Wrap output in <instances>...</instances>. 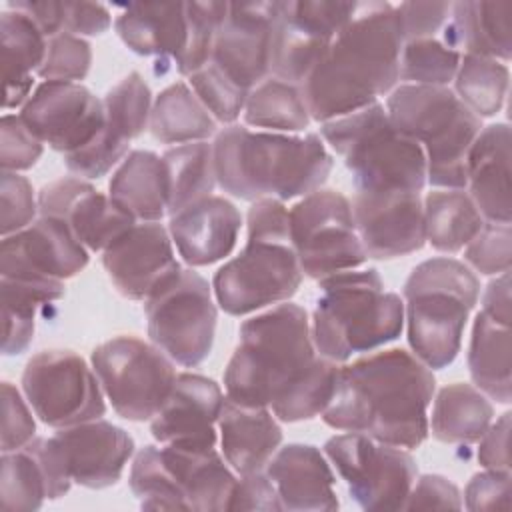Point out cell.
I'll return each instance as SVG.
<instances>
[{
  "instance_id": "6da1fadb",
  "label": "cell",
  "mask_w": 512,
  "mask_h": 512,
  "mask_svg": "<svg viewBox=\"0 0 512 512\" xmlns=\"http://www.w3.org/2000/svg\"><path fill=\"white\" fill-rule=\"evenodd\" d=\"M338 372V362L318 354L308 312L282 302L242 322L224 388L238 404L266 406L282 422H300L326 410Z\"/></svg>"
},
{
  "instance_id": "7a4b0ae2",
  "label": "cell",
  "mask_w": 512,
  "mask_h": 512,
  "mask_svg": "<svg viewBox=\"0 0 512 512\" xmlns=\"http://www.w3.org/2000/svg\"><path fill=\"white\" fill-rule=\"evenodd\" d=\"M432 370L402 348L380 350L340 366L336 390L322 412L326 426L378 442L418 448L428 438Z\"/></svg>"
},
{
  "instance_id": "3957f363",
  "label": "cell",
  "mask_w": 512,
  "mask_h": 512,
  "mask_svg": "<svg viewBox=\"0 0 512 512\" xmlns=\"http://www.w3.org/2000/svg\"><path fill=\"white\" fill-rule=\"evenodd\" d=\"M402 46L396 6L358 2L352 20L300 86L310 118L328 122L392 92L400 80Z\"/></svg>"
},
{
  "instance_id": "277c9868",
  "label": "cell",
  "mask_w": 512,
  "mask_h": 512,
  "mask_svg": "<svg viewBox=\"0 0 512 512\" xmlns=\"http://www.w3.org/2000/svg\"><path fill=\"white\" fill-rule=\"evenodd\" d=\"M216 184L240 200H292L318 190L332 156L318 134L292 136L230 124L212 142Z\"/></svg>"
},
{
  "instance_id": "5b68a950",
  "label": "cell",
  "mask_w": 512,
  "mask_h": 512,
  "mask_svg": "<svg viewBox=\"0 0 512 512\" xmlns=\"http://www.w3.org/2000/svg\"><path fill=\"white\" fill-rule=\"evenodd\" d=\"M246 226L244 248L220 266L212 280L216 302L230 316L288 302L304 278L292 246L288 208L282 200H254Z\"/></svg>"
},
{
  "instance_id": "8992f818",
  "label": "cell",
  "mask_w": 512,
  "mask_h": 512,
  "mask_svg": "<svg viewBox=\"0 0 512 512\" xmlns=\"http://www.w3.org/2000/svg\"><path fill=\"white\" fill-rule=\"evenodd\" d=\"M320 282L310 330L320 356L346 362L396 340L404 328V302L386 292L378 270H344Z\"/></svg>"
},
{
  "instance_id": "52a82bcc",
  "label": "cell",
  "mask_w": 512,
  "mask_h": 512,
  "mask_svg": "<svg viewBox=\"0 0 512 512\" xmlns=\"http://www.w3.org/2000/svg\"><path fill=\"white\" fill-rule=\"evenodd\" d=\"M402 296L408 344L430 370L446 368L460 352L468 314L478 302V276L460 260L438 256L420 262Z\"/></svg>"
},
{
  "instance_id": "ba28073f",
  "label": "cell",
  "mask_w": 512,
  "mask_h": 512,
  "mask_svg": "<svg viewBox=\"0 0 512 512\" xmlns=\"http://www.w3.org/2000/svg\"><path fill=\"white\" fill-rule=\"evenodd\" d=\"M390 122L416 140L426 156V182L436 188H466L468 150L482 130V118L472 114L448 86L400 84L388 100Z\"/></svg>"
},
{
  "instance_id": "9c48e42d",
  "label": "cell",
  "mask_w": 512,
  "mask_h": 512,
  "mask_svg": "<svg viewBox=\"0 0 512 512\" xmlns=\"http://www.w3.org/2000/svg\"><path fill=\"white\" fill-rule=\"evenodd\" d=\"M320 134L344 158L356 192H422L426 186L422 146L390 122L380 102L322 122Z\"/></svg>"
},
{
  "instance_id": "30bf717a",
  "label": "cell",
  "mask_w": 512,
  "mask_h": 512,
  "mask_svg": "<svg viewBox=\"0 0 512 512\" xmlns=\"http://www.w3.org/2000/svg\"><path fill=\"white\" fill-rule=\"evenodd\" d=\"M236 474L216 448L144 446L130 468V490L144 510H228Z\"/></svg>"
},
{
  "instance_id": "8fae6325",
  "label": "cell",
  "mask_w": 512,
  "mask_h": 512,
  "mask_svg": "<svg viewBox=\"0 0 512 512\" xmlns=\"http://www.w3.org/2000/svg\"><path fill=\"white\" fill-rule=\"evenodd\" d=\"M150 342L176 364L194 368L212 352L218 310L212 286L192 268L168 276L146 300Z\"/></svg>"
},
{
  "instance_id": "7c38bea8",
  "label": "cell",
  "mask_w": 512,
  "mask_h": 512,
  "mask_svg": "<svg viewBox=\"0 0 512 512\" xmlns=\"http://www.w3.org/2000/svg\"><path fill=\"white\" fill-rule=\"evenodd\" d=\"M92 368L114 412L130 422L152 420L178 376L166 352L134 336H116L96 346Z\"/></svg>"
},
{
  "instance_id": "4fadbf2b",
  "label": "cell",
  "mask_w": 512,
  "mask_h": 512,
  "mask_svg": "<svg viewBox=\"0 0 512 512\" xmlns=\"http://www.w3.org/2000/svg\"><path fill=\"white\" fill-rule=\"evenodd\" d=\"M288 216L292 246L304 276L322 280L368 260L344 194L318 188L302 196Z\"/></svg>"
},
{
  "instance_id": "5bb4252c",
  "label": "cell",
  "mask_w": 512,
  "mask_h": 512,
  "mask_svg": "<svg viewBox=\"0 0 512 512\" xmlns=\"http://www.w3.org/2000/svg\"><path fill=\"white\" fill-rule=\"evenodd\" d=\"M324 454L360 508L404 510L418 476L416 462L404 448L348 432L332 436L324 444Z\"/></svg>"
},
{
  "instance_id": "9a60e30c",
  "label": "cell",
  "mask_w": 512,
  "mask_h": 512,
  "mask_svg": "<svg viewBox=\"0 0 512 512\" xmlns=\"http://www.w3.org/2000/svg\"><path fill=\"white\" fill-rule=\"evenodd\" d=\"M22 392L32 412L52 428L102 418L106 412L100 380L72 350H42L22 372Z\"/></svg>"
},
{
  "instance_id": "2e32d148",
  "label": "cell",
  "mask_w": 512,
  "mask_h": 512,
  "mask_svg": "<svg viewBox=\"0 0 512 512\" xmlns=\"http://www.w3.org/2000/svg\"><path fill=\"white\" fill-rule=\"evenodd\" d=\"M356 6L358 2H280L272 28L270 76L302 86L332 40L352 20Z\"/></svg>"
},
{
  "instance_id": "e0dca14e",
  "label": "cell",
  "mask_w": 512,
  "mask_h": 512,
  "mask_svg": "<svg viewBox=\"0 0 512 512\" xmlns=\"http://www.w3.org/2000/svg\"><path fill=\"white\" fill-rule=\"evenodd\" d=\"M28 128L64 156L90 144L106 124L104 102L80 82H42L20 108Z\"/></svg>"
},
{
  "instance_id": "ac0fdd59",
  "label": "cell",
  "mask_w": 512,
  "mask_h": 512,
  "mask_svg": "<svg viewBox=\"0 0 512 512\" xmlns=\"http://www.w3.org/2000/svg\"><path fill=\"white\" fill-rule=\"evenodd\" d=\"M88 252L62 220L38 216L24 230L2 236L0 276L62 282L84 270Z\"/></svg>"
},
{
  "instance_id": "d6986e66",
  "label": "cell",
  "mask_w": 512,
  "mask_h": 512,
  "mask_svg": "<svg viewBox=\"0 0 512 512\" xmlns=\"http://www.w3.org/2000/svg\"><path fill=\"white\" fill-rule=\"evenodd\" d=\"M280 2H228L210 62L244 90L270 78L272 28Z\"/></svg>"
},
{
  "instance_id": "ffe728a7",
  "label": "cell",
  "mask_w": 512,
  "mask_h": 512,
  "mask_svg": "<svg viewBox=\"0 0 512 512\" xmlns=\"http://www.w3.org/2000/svg\"><path fill=\"white\" fill-rule=\"evenodd\" d=\"M350 206L368 258L390 260L426 244L420 192H354Z\"/></svg>"
},
{
  "instance_id": "44dd1931",
  "label": "cell",
  "mask_w": 512,
  "mask_h": 512,
  "mask_svg": "<svg viewBox=\"0 0 512 512\" xmlns=\"http://www.w3.org/2000/svg\"><path fill=\"white\" fill-rule=\"evenodd\" d=\"M38 212L62 220L90 252H104L138 222L88 180L72 176L42 186Z\"/></svg>"
},
{
  "instance_id": "7402d4cb",
  "label": "cell",
  "mask_w": 512,
  "mask_h": 512,
  "mask_svg": "<svg viewBox=\"0 0 512 512\" xmlns=\"http://www.w3.org/2000/svg\"><path fill=\"white\" fill-rule=\"evenodd\" d=\"M102 266L116 290L130 300H146L180 270L170 232L160 222H136L102 252Z\"/></svg>"
},
{
  "instance_id": "603a6c76",
  "label": "cell",
  "mask_w": 512,
  "mask_h": 512,
  "mask_svg": "<svg viewBox=\"0 0 512 512\" xmlns=\"http://www.w3.org/2000/svg\"><path fill=\"white\" fill-rule=\"evenodd\" d=\"M0 508L38 510L44 500H56L74 482L66 458L54 438H32L22 448L2 452Z\"/></svg>"
},
{
  "instance_id": "cb8c5ba5",
  "label": "cell",
  "mask_w": 512,
  "mask_h": 512,
  "mask_svg": "<svg viewBox=\"0 0 512 512\" xmlns=\"http://www.w3.org/2000/svg\"><path fill=\"white\" fill-rule=\"evenodd\" d=\"M224 394L200 374H178L162 408L150 420V432L160 444L216 448V424Z\"/></svg>"
},
{
  "instance_id": "d4e9b609",
  "label": "cell",
  "mask_w": 512,
  "mask_h": 512,
  "mask_svg": "<svg viewBox=\"0 0 512 512\" xmlns=\"http://www.w3.org/2000/svg\"><path fill=\"white\" fill-rule=\"evenodd\" d=\"M52 438L66 458L72 480L94 490L114 486L134 454V438L102 418L58 428Z\"/></svg>"
},
{
  "instance_id": "484cf974",
  "label": "cell",
  "mask_w": 512,
  "mask_h": 512,
  "mask_svg": "<svg viewBox=\"0 0 512 512\" xmlns=\"http://www.w3.org/2000/svg\"><path fill=\"white\" fill-rule=\"evenodd\" d=\"M240 226V210L224 196L212 194L172 214L168 232L182 260L196 268L226 258L236 246Z\"/></svg>"
},
{
  "instance_id": "4316f807",
  "label": "cell",
  "mask_w": 512,
  "mask_h": 512,
  "mask_svg": "<svg viewBox=\"0 0 512 512\" xmlns=\"http://www.w3.org/2000/svg\"><path fill=\"white\" fill-rule=\"evenodd\" d=\"M266 476L272 480L282 508L292 512H332L338 510L334 492V472L312 444H286L266 464Z\"/></svg>"
},
{
  "instance_id": "83f0119b",
  "label": "cell",
  "mask_w": 512,
  "mask_h": 512,
  "mask_svg": "<svg viewBox=\"0 0 512 512\" xmlns=\"http://www.w3.org/2000/svg\"><path fill=\"white\" fill-rule=\"evenodd\" d=\"M466 186L488 222L510 224V126H482L466 158Z\"/></svg>"
},
{
  "instance_id": "f1b7e54d",
  "label": "cell",
  "mask_w": 512,
  "mask_h": 512,
  "mask_svg": "<svg viewBox=\"0 0 512 512\" xmlns=\"http://www.w3.org/2000/svg\"><path fill=\"white\" fill-rule=\"evenodd\" d=\"M222 456L238 474L262 472L282 444V428L266 406H244L224 396L218 416Z\"/></svg>"
},
{
  "instance_id": "f546056e",
  "label": "cell",
  "mask_w": 512,
  "mask_h": 512,
  "mask_svg": "<svg viewBox=\"0 0 512 512\" xmlns=\"http://www.w3.org/2000/svg\"><path fill=\"white\" fill-rule=\"evenodd\" d=\"M442 42L460 54L508 62L512 56V2L466 0L452 4Z\"/></svg>"
},
{
  "instance_id": "4dcf8cb0",
  "label": "cell",
  "mask_w": 512,
  "mask_h": 512,
  "mask_svg": "<svg viewBox=\"0 0 512 512\" xmlns=\"http://www.w3.org/2000/svg\"><path fill=\"white\" fill-rule=\"evenodd\" d=\"M120 40L140 56L176 60L186 44V2L122 6L114 20Z\"/></svg>"
},
{
  "instance_id": "1f68e13d",
  "label": "cell",
  "mask_w": 512,
  "mask_h": 512,
  "mask_svg": "<svg viewBox=\"0 0 512 512\" xmlns=\"http://www.w3.org/2000/svg\"><path fill=\"white\" fill-rule=\"evenodd\" d=\"M2 38V108H22L32 94V72H38L46 56L48 38L20 10L8 8L0 14Z\"/></svg>"
},
{
  "instance_id": "d6a6232c",
  "label": "cell",
  "mask_w": 512,
  "mask_h": 512,
  "mask_svg": "<svg viewBox=\"0 0 512 512\" xmlns=\"http://www.w3.org/2000/svg\"><path fill=\"white\" fill-rule=\"evenodd\" d=\"M108 196L140 222H160L168 214V174L162 156L132 150L116 168Z\"/></svg>"
},
{
  "instance_id": "836d02e7",
  "label": "cell",
  "mask_w": 512,
  "mask_h": 512,
  "mask_svg": "<svg viewBox=\"0 0 512 512\" xmlns=\"http://www.w3.org/2000/svg\"><path fill=\"white\" fill-rule=\"evenodd\" d=\"M468 370L474 386L488 398L508 404L512 398V340L510 324H502L486 316L476 314L470 348Z\"/></svg>"
},
{
  "instance_id": "e575fe53",
  "label": "cell",
  "mask_w": 512,
  "mask_h": 512,
  "mask_svg": "<svg viewBox=\"0 0 512 512\" xmlns=\"http://www.w3.org/2000/svg\"><path fill=\"white\" fill-rule=\"evenodd\" d=\"M494 418V408L476 386L456 382L444 386L428 416V430L444 444H474Z\"/></svg>"
},
{
  "instance_id": "d590c367",
  "label": "cell",
  "mask_w": 512,
  "mask_h": 512,
  "mask_svg": "<svg viewBox=\"0 0 512 512\" xmlns=\"http://www.w3.org/2000/svg\"><path fill=\"white\" fill-rule=\"evenodd\" d=\"M216 128L218 122L184 82L170 84L152 102L148 130L162 144L204 142Z\"/></svg>"
},
{
  "instance_id": "8d00e7d4",
  "label": "cell",
  "mask_w": 512,
  "mask_h": 512,
  "mask_svg": "<svg viewBox=\"0 0 512 512\" xmlns=\"http://www.w3.org/2000/svg\"><path fill=\"white\" fill-rule=\"evenodd\" d=\"M422 204L426 242L438 252H460L484 224L466 190H434L426 194Z\"/></svg>"
},
{
  "instance_id": "74e56055",
  "label": "cell",
  "mask_w": 512,
  "mask_h": 512,
  "mask_svg": "<svg viewBox=\"0 0 512 512\" xmlns=\"http://www.w3.org/2000/svg\"><path fill=\"white\" fill-rule=\"evenodd\" d=\"M168 174V216L212 196L216 186L212 144L190 142L168 148L162 154Z\"/></svg>"
},
{
  "instance_id": "f35d334b",
  "label": "cell",
  "mask_w": 512,
  "mask_h": 512,
  "mask_svg": "<svg viewBox=\"0 0 512 512\" xmlns=\"http://www.w3.org/2000/svg\"><path fill=\"white\" fill-rule=\"evenodd\" d=\"M242 114L248 126L268 132H300L312 120L300 86L272 76L250 90Z\"/></svg>"
},
{
  "instance_id": "ab89813d",
  "label": "cell",
  "mask_w": 512,
  "mask_h": 512,
  "mask_svg": "<svg viewBox=\"0 0 512 512\" xmlns=\"http://www.w3.org/2000/svg\"><path fill=\"white\" fill-rule=\"evenodd\" d=\"M508 84L510 72L504 62L462 54L454 76V92L478 118H488L500 112L508 94Z\"/></svg>"
},
{
  "instance_id": "60d3db41",
  "label": "cell",
  "mask_w": 512,
  "mask_h": 512,
  "mask_svg": "<svg viewBox=\"0 0 512 512\" xmlns=\"http://www.w3.org/2000/svg\"><path fill=\"white\" fill-rule=\"evenodd\" d=\"M462 54L442 40L420 38L404 42L400 52V80L404 84L448 86L454 80Z\"/></svg>"
},
{
  "instance_id": "b9f144b4",
  "label": "cell",
  "mask_w": 512,
  "mask_h": 512,
  "mask_svg": "<svg viewBox=\"0 0 512 512\" xmlns=\"http://www.w3.org/2000/svg\"><path fill=\"white\" fill-rule=\"evenodd\" d=\"M106 126L126 136L128 140L140 136L148 128L152 112V94L138 72H130L104 96Z\"/></svg>"
},
{
  "instance_id": "7bdbcfd3",
  "label": "cell",
  "mask_w": 512,
  "mask_h": 512,
  "mask_svg": "<svg viewBox=\"0 0 512 512\" xmlns=\"http://www.w3.org/2000/svg\"><path fill=\"white\" fill-rule=\"evenodd\" d=\"M228 2H186V44L174 60L182 76H190L212 58V48Z\"/></svg>"
},
{
  "instance_id": "ee69618b",
  "label": "cell",
  "mask_w": 512,
  "mask_h": 512,
  "mask_svg": "<svg viewBox=\"0 0 512 512\" xmlns=\"http://www.w3.org/2000/svg\"><path fill=\"white\" fill-rule=\"evenodd\" d=\"M190 88L198 100L206 106L212 118L220 124H234V120L244 112L248 90L234 84L220 68L212 62L188 76Z\"/></svg>"
},
{
  "instance_id": "f6af8a7d",
  "label": "cell",
  "mask_w": 512,
  "mask_h": 512,
  "mask_svg": "<svg viewBox=\"0 0 512 512\" xmlns=\"http://www.w3.org/2000/svg\"><path fill=\"white\" fill-rule=\"evenodd\" d=\"M92 64L90 44L74 34L62 32L48 40L44 62L38 76L46 82H80L88 76Z\"/></svg>"
},
{
  "instance_id": "bcb514c9",
  "label": "cell",
  "mask_w": 512,
  "mask_h": 512,
  "mask_svg": "<svg viewBox=\"0 0 512 512\" xmlns=\"http://www.w3.org/2000/svg\"><path fill=\"white\" fill-rule=\"evenodd\" d=\"M130 140L104 124L100 134L84 148L64 156L66 168L78 178H102L128 156Z\"/></svg>"
},
{
  "instance_id": "7dc6e473",
  "label": "cell",
  "mask_w": 512,
  "mask_h": 512,
  "mask_svg": "<svg viewBox=\"0 0 512 512\" xmlns=\"http://www.w3.org/2000/svg\"><path fill=\"white\" fill-rule=\"evenodd\" d=\"M464 260L486 276L508 272L512 262L510 224L484 222L478 234L464 246Z\"/></svg>"
},
{
  "instance_id": "c3c4849f",
  "label": "cell",
  "mask_w": 512,
  "mask_h": 512,
  "mask_svg": "<svg viewBox=\"0 0 512 512\" xmlns=\"http://www.w3.org/2000/svg\"><path fill=\"white\" fill-rule=\"evenodd\" d=\"M44 142L28 128L20 114H4L0 120V166L2 172L32 168L42 156Z\"/></svg>"
},
{
  "instance_id": "681fc988",
  "label": "cell",
  "mask_w": 512,
  "mask_h": 512,
  "mask_svg": "<svg viewBox=\"0 0 512 512\" xmlns=\"http://www.w3.org/2000/svg\"><path fill=\"white\" fill-rule=\"evenodd\" d=\"M0 228L2 236L24 230L36 220L38 198H34L32 184L18 172H2L0 180Z\"/></svg>"
},
{
  "instance_id": "f907efd6",
  "label": "cell",
  "mask_w": 512,
  "mask_h": 512,
  "mask_svg": "<svg viewBox=\"0 0 512 512\" xmlns=\"http://www.w3.org/2000/svg\"><path fill=\"white\" fill-rule=\"evenodd\" d=\"M2 308L36 314L44 304L56 302L64 296V284L60 280H24L0 276Z\"/></svg>"
},
{
  "instance_id": "816d5d0a",
  "label": "cell",
  "mask_w": 512,
  "mask_h": 512,
  "mask_svg": "<svg viewBox=\"0 0 512 512\" xmlns=\"http://www.w3.org/2000/svg\"><path fill=\"white\" fill-rule=\"evenodd\" d=\"M16 386L2 382V452L28 444L36 434L32 412Z\"/></svg>"
},
{
  "instance_id": "f5cc1de1",
  "label": "cell",
  "mask_w": 512,
  "mask_h": 512,
  "mask_svg": "<svg viewBox=\"0 0 512 512\" xmlns=\"http://www.w3.org/2000/svg\"><path fill=\"white\" fill-rule=\"evenodd\" d=\"M512 494L510 470H490L478 472L466 484L464 504L468 510H508Z\"/></svg>"
},
{
  "instance_id": "db71d44e",
  "label": "cell",
  "mask_w": 512,
  "mask_h": 512,
  "mask_svg": "<svg viewBox=\"0 0 512 512\" xmlns=\"http://www.w3.org/2000/svg\"><path fill=\"white\" fill-rule=\"evenodd\" d=\"M404 42L434 38L436 32L444 30L452 4L450 2H402L396 6Z\"/></svg>"
},
{
  "instance_id": "11a10c76",
  "label": "cell",
  "mask_w": 512,
  "mask_h": 512,
  "mask_svg": "<svg viewBox=\"0 0 512 512\" xmlns=\"http://www.w3.org/2000/svg\"><path fill=\"white\" fill-rule=\"evenodd\" d=\"M462 496L456 484L440 474H424L420 476L404 504V510H434V508H448L460 510Z\"/></svg>"
},
{
  "instance_id": "9f6ffc18",
  "label": "cell",
  "mask_w": 512,
  "mask_h": 512,
  "mask_svg": "<svg viewBox=\"0 0 512 512\" xmlns=\"http://www.w3.org/2000/svg\"><path fill=\"white\" fill-rule=\"evenodd\" d=\"M228 510H284L272 480L262 472L242 474L236 480Z\"/></svg>"
},
{
  "instance_id": "6f0895ef",
  "label": "cell",
  "mask_w": 512,
  "mask_h": 512,
  "mask_svg": "<svg viewBox=\"0 0 512 512\" xmlns=\"http://www.w3.org/2000/svg\"><path fill=\"white\" fill-rule=\"evenodd\" d=\"M112 26L110 10L98 2L64 0V32L74 36H98Z\"/></svg>"
},
{
  "instance_id": "680465c9",
  "label": "cell",
  "mask_w": 512,
  "mask_h": 512,
  "mask_svg": "<svg viewBox=\"0 0 512 512\" xmlns=\"http://www.w3.org/2000/svg\"><path fill=\"white\" fill-rule=\"evenodd\" d=\"M510 412L490 422L478 440V462L490 470H510Z\"/></svg>"
},
{
  "instance_id": "91938a15",
  "label": "cell",
  "mask_w": 512,
  "mask_h": 512,
  "mask_svg": "<svg viewBox=\"0 0 512 512\" xmlns=\"http://www.w3.org/2000/svg\"><path fill=\"white\" fill-rule=\"evenodd\" d=\"M8 8L24 12L50 40L64 32V2L58 0H16L8 2Z\"/></svg>"
},
{
  "instance_id": "94428289",
  "label": "cell",
  "mask_w": 512,
  "mask_h": 512,
  "mask_svg": "<svg viewBox=\"0 0 512 512\" xmlns=\"http://www.w3.org/2000/svg\"><path fill=\"white\" fill-rule=\"evenodd\" d=\"M34 316L36 314L2 308V320H4L2 354L4 356L22 354L30 346L34 336Z\"/></svg>"
},
{
  "instance_id": "6125c7cd",
  "label": "cell",
  "mask_w": 512,
  "mask_h": 512,
  "mask_svg": "<svg viewBox=\"0 0 512 512\" xmlns=\"http://www.w3.org/2000/svg\"><path fill=\"white\" fill-rule=\"evenodd\" d=\"M496 322L510 324L512 320V304H510V274L502 272L494 280L488 282L482 296V310Z\"/></svg>"
}]
</instances>
